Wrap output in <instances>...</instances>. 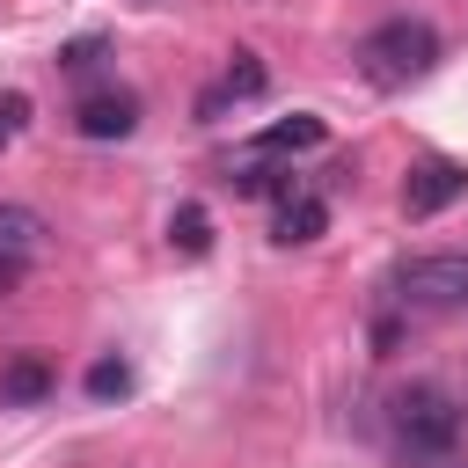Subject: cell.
I'll return each instance as SVG.
<instances>
[{"instance_id": "1", "label": "cell", "mask_w": 468, "mask_h": 468, "mask_svg": "<svg viewBox=\"0 0 468 468\" xmlns=\"http://www.w3.org/2000/svg\"><path fill=\"white\" fill-rule=\"evenodd\" d=\"M358 80L366 88H380V95H402V88H417L431 66H439V29L424 22V15H388V22H373L366 37H358Z\"/></svg>"}, {"instance_id": "2", "label": "cell", "mask_w": 468, "mask_h": 468, "mask_svg": "<svg viewBox=\"0 0 468 468\" xmlns=\"http://www.w3.org/2000/svg\"><path fill=\"white\" fill-rule=\"evenodd\" d=\"M461 424H468V410H461V395L446 380H410L388 402V431H395L402 461H446L461 446Z\"/></svg>"}, {"instance_id": "3", "label": "cell", "mask_w": 468, "mask_h": 468, "mask_svg": "<svg viewBox=\"0 0 468 468\" xmlns=\"http://www.w3.org/2000/svg\"><path fill=\"white\" fill-rule=\"evenodd\" d=\"M388 292L402 307H468V249H431V256H402Z\"/></svg>"}, {"instance_id": "4", "label": "cell", "mask_w": 468, "mask_h": 468, "mask_svg": "<svg viewBox=\"0 0 468 468\" xmlns=\"http://www.w3.org/2000/svg\"><path fill=\"white\" fill-rule=\"evenodd\" d=\"M453 197H468V168L446 161V154H431V161H417V168L402 176V212H410V219H431V212H446Z\"/></svg>"}, {"instance_id": "5", "label": "cell", "mask_w": 468, "mask_h": 468, "mask_svg": "<svg viewBox=\"0 0 468 468\" xmlns=\"http://www.w3.org/2000/svg\"><path fill=\"white\" fill-rule=\"evenodd\" d=\"M73 132L80 139H132L139 132V95L132 88H88L80 102H73Z\"/></svg>"}, {"instance_id": "6", "label": "cell", "mask_w": 468, "mask_h": 468, "mask_svg": "<svg viewBox=\"0 0 468 468\" xmlns=\"http://www.w3.org/2000/svg\"><path fill=\"white\" fill-rule=\"evenodd\" d=\"M37 249H44V219L29 205H0V292L22 285V271H29Z\"/></svg>"}, {"instance_id": "7", "label": "cell", "mask_w": 468, "mask_h": 468, "mask_svg": "<svg viewBox=\"0 0 468 468\" xmlns=\"http://www.w3.org/2000/svg\"><path fill=\"white\" fill-rule=\"evenodd\" d=\"M263 88H271V73H263V58H256V51H234V58H227V73H219V80H212V88L197 95V117L212 124L219 110H234V102H256Z\"/></svg>"}, {"instance_id": "8", "label": "cell", "mask_w": 468, "mask_h": 468, "mask_svg": "<svg viewBox=\"0 0 468 468\" xmlns=\"http://www.w3.org/2000/svg\"><path fill=\"white\" fill-rule=\"evenodd\" d=\"M322 234H329V205H322L314 190H285L278 212H271V241H278V249H307V241H322Z\"/></svg>"}, {"instance_id": "9", "label": "cell", "mask_w": 468, "mask_h": 468, "mask_svg": "<svg viewBox=\"0 0 468 468\" xmlns=\"http://www.w3.org/2000/svg\"><path fill=\"white\" fill-rule=\"evenodd\" d=\"M322 139H329V124H322L314 110H292V117H278V124L256 132V154H307V146H322Z\"/></svg>"}, {"instance_id": "10", "label": "cell", "mask_w": 468, "mask_h": 468, "mask_svg": "<svg viewBox=\"0 0 468 468\" xmlns=\"http://www.w3.org/2000/svg\"><path fill=\"white\" fill-rule=\"evenodd\" d=\"M51 395V366L37 358V351H22L7 373H0V402H44Z\"/></svg>"}, {"instance_id": "11", "label": "cell", "mask_w": 468, "mask_h": 468, "mask_svg": "<svg viewBox=\"0 0 468 468\" xmlns=\"http://www.w3.org/2000/svg\"><path fill=\"white\" fill-rule=\"evenodd\" d=\"M168 241H176L183 256H205V249H212V212H205V205H176V212H168Z\"/></svg>"}, {"instance_id": "12", "label": "cell", "mask_w": 468, "mask_h": 468, "mask_svg": "<svg viewBox=\"0 0 468 468\" xmlns=\"http://www.w3.org/2000/svg\"><path fill=\"white\" fill-rule=\"evenodd\" d=\"M88 395H95V402L132 395V366H124V358H95V366H88Z\"/></svg>"}, {"instance_id": "13", "label": "cell", "mask_w": 468, "mask_h": 468, "mask_svg": "<svg viewBox=\"0 0 468 468\" xmlns=\"http://www.w3.org/2000/svg\"><path fill=\"white\" fill-rule=\"evenodd\" d=\"M22 124H29V95L22 88H0V154L22 139Z\"/></svg>"}, {"instance_id": "14", "label": "cell", "mask_w": 468, "mask_h": 468, "mask_svg": "<svg viewBox=\"0 0 468 468\" xmlns=\"http://www.w3.org/2000/svg\"><path fill=\"white\" fill-rule=\"evenodd\" d=\"M102 51H110V37H95V29H88V37H73V44H58V66H66V73H88V66H95Z\"/></svg>"}, {"instance_id": "15", "label": "cell", "mask_w": 468, "mask_h": 468, "mask_svg": "<svg viewBox=\"0 0 468 468\" xmlns=\"http://www.w3.org/2000/svg\"><path fill=\"white\" fill-rule=\"evenodd\" d=\"M234 190H241V197H263V190H278V197H285L292 183H285L278 168H234Z\"/></svg>"}, {"instance_id": "16", "label": "cell", "mask_w": 468, "mask_h": 468, "mask_svg": "<svg viewBox=\"0 0 468 468\" xmlns=\"http://www.w3.org/2000/svg\"><path fill=\"white\" fill-rule=\"evenodd\" d=\"M132 7H161V0H132Z\"/></svg>"}]
</instances>
